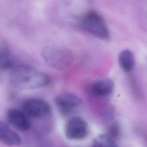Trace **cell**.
Listing matches in <instances>:
<instances>
[{"mask_svg":"<svg viewBox=\"0 0 147 147\" xmlns=\"http://www.w3.org/2000/svg\"><path fill=\"white\" fill-rule=\"evenodd\" d=\"M0 141L6 145L14 146L20 145L21 139L8 125L0 121Z\"/></svg>","mask_w":147,"mask_h":147,"instance_id":"obj_8","label":"cell"},{"mask_svg":"<svg viewBox=\"0 0 147 147\" xmlns=\"http://www.w3.org/2000/svg\"><path fill=\"white\" fill-rule=\"evenodd\" d=\"M54 101L58 109L63 113H67L80 106L82 102L78 95L72 92L60 94L55 97Z\"/></svg>","mask_w":147,"mask_h":147,"instance_id":"obj_6","label":"cell"},{"mask_svg":"<svg viewBox=\"0 0 147 147\" xmlns=\"http://www.w3.org/2000/svg\"><path fill=\"white\" fill-rule=\"evenodd\" d=\"M11 84L20 90H33L43 87L49 83V78L45 73L25 64H15L10 70Z\"/></svg>","mask_w":147,"mask_h":147,"instance_id":"obj_1","label":"cell"},{"mask_svg":"<svg viewBox=\"0 0 147 147\" xmlns=\"http://www.w3.org/2000/svg\"><path fill=\"white\" fill-rule=\"evenodd\" d=\"M41 56L48 66L59 70L68 68L74 60V55L69 49L57 45L44 47L41 50Z\"/></svg>","mask_w":147,"mask_h":147,"instance_id":"obj_2","label":"cell"},{"mask_svg":"<svg viewBox=\"0 0 147 147\" xmlns=\"http://www.w3.org/2000/svg\"><path fill=\"white\" fill-rule=\"evenodd\" d=\"M15 65L10 53L5 49H0V72L11 70Z\"/></svg>","mask_w":147,"mask_h":147,"instance_id":"obj_11","label":"cell"},{"mask_svg":"<svg viewBox=\"0 0 147 147\" xmlns=\"http://www.w3.org/2000/svg\"><path fill=\"white\" fill-rule=\"evenodd\" d=\"M6 118L10 125L20 131L27 130L30 127L29 117L18 109H9L6 113Z\"/></svg>","mask_w":147,"mask_h":147,"instance_id":"obj_7","label":"cell"},{"mask_svg":"<svg viewBox=\"0 0 147 147\" xmlns=\"http://www.w3.org/2000/svg\"><path fill=\"white\" fill-rule=\"evenodd\" d=\"M22 111L33 118H40L47 116L51 111L49 104L40 98H30L24 103Z\"/></svg>","mask_w":147,"mask_h":147,"instance_id":"obj_4","label":"cell"},{"mask_svg":"<svg viewBox=\"0 0 147 147\" xmlns=\"http://www.w3.org/2000/svg\"><path fill=\"white\" fill-rule=\"evenodd\" d=\"M36 147H54V145L48 139H41L37 142Z\"/></svg>","mask_w":147,"mask_h":147,"instance_id":"obj_13","label":"cell"},{"mask_svg":"<svg viewBox=\"0 0 147 147\" xmlns=\"http://www.w3.org/2000/svg\"><path fill=\"white\" fill-rule=\"evenodd\" d=\"M92 147H118L114 139L108 134L101 135L96 138Z\"/></svg>","mask_w":147,"mask_h":147,"instance_id":"obj_12","label":"cell"},{"mask_svg":"<svg viewBox=\"0 0 147 147\" xmlns=\"http://www.w3.org/2000/svg\"><path fill=\"white\" fill-rule=\"evenodd\" d=\"M114 88V83L109 79L98 80L91 87V92L95 96L103 97L109 95Z\"/></svg>","mask_w":147,"mask_h":147,"instance_id":"obj_9","label":"cell"},{"mask_svg":"<svg viewBox=\"0 0 147 147\" xmlns=\"http://www.w3.org/2000/svg\"><path fill=\"white\" fill-rule=\"evenodd\" d=\"M64 133L66 137L69 140H82L87 134V124L83 118L73 117L65 124Z\"/></svg>","mask_w":147,"mask_h":147,"instance_id":"obj_5","label":"cell"},{"mask_svg":"<svg viewBox=\"0 0 147 147\" xmlns=\"http://www.w3.org/2000/svg\"><path fill=\"white\" fill-rule=\"evenodd\" d=\"M118 63L123 71L126 72H130L135 66L134 54L129 49L123 50L119 55Z\"/></svg>","mask_w":147,"mask_h":147,"instance_id":"obj_10","label":"cell"},{"mask_svg":"<svg viewBox=\"0 0 147 147\" xmlns=\"http://www.w3.org/2000/svg\"><path fill=\"white\" fill-rule=\"evenodd\" d=\"M79 24L84 31L98 38L107 40L109 37V31L105 21L95 11H88L82 16Z\"/></svg>","mask_w":147,"mask_h":147,"instance_id":"obj_3","label":"cell"}]
</instances>
